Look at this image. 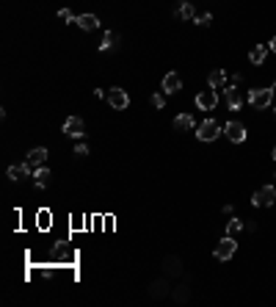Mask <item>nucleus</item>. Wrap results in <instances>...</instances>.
<instances>
[{"label":"nucleus","instance_id":"2","mask_svg":"<svg viewBox=\"0 0 276 307\" xmlns=\"http://www.w3.org/2000/svg\"><path fill=\"white\" fill-rule=\"evenodd\" d=\"M271 100H273V92H271V89H251V92H249V103L254 105L257 111L268 108V105H271Z\"/></svg>","mask_w":276,"mask_h":307},{"label":"nucleus","instance_id":"20","mask_svg":"<svg viewBox=\"0 0 276 307\" xmlns=\"http://www.w3.org/2000/svg\"><path fill=\"white\" fill-rule=\"evenodd\" d=\"M116 42H119V33L116 31H105V36H102V42H99V50H114L116 47Z\"/></svg>","mask_w":276,"mask_h":307},{"label":"nucleus","instance_id":"18","mask_svg":"<svg viewBox=\"0 0 276 307\" xmlns=\"http://www.w3.org/2000/svg\"><path fill=\"white\" fill-rule=\"evenodd\" d=\"M33 180H36V186H39V188H47V186H50V180H52L50 169H47V166L33 169Z\"/></svg>","mask_w":276,"mask_h":307},{"label":"nucleus","instance_id":"31","mask_svg":"<svg viewBox=\"0 0 276 307\" xmlns=\"http://www.w3.org/2000/svg\"><path fill=\"white\" fill-rule=\"evenodd\" d=\"M271 158H273V161H276V147H273V155H271Z\"/></svg>","mask_w":276,"mask_h":307},{"label":"nucleus","instance_id":"12","mask_svg":"<svg viewBox=\"0 0 276 307\" xmlns=\"http://www.w3.org/2000/svg\"><path fill=\"white\" fill-rule=\"evenodd\" d=\"M268 53H271V50H268V45H254L249 50V61L254 64V67H260V64L268 58Z\"/></svg>","mask_w":276,"mask_h":307},{"label":"nucleus","instance_id":"32","mask_svg":"<svg viewBox=\"0 0 276 307\" xmlns=\"http://www.w3.org/2000/svg\"><path fill=\"white\" fill-rule=\"evenodd\" d=\"M273 116H276V111H273Z\"/></svg>","mask_w":276,"mask_h":307},{"label":"nucleus","instance_id":"15","mask_svg":"<svg viewBox=\"0 0 276 307\" xmlns=\"http://www.w3.org/2000/svg\"><path fill=\"white\" fill-rule=\"evenodd\" d=\"M227 108L230 111H240V105H243V97H240V92H238V86H230L227 89Z\"/></svg>","mask_w":276,"mask_h":307},{"label":"nucleus","instance_id":"19","mask_svg":"<svg viewBox=\"0 0 276 307\" xmlns=\"http://www.w3.org/2000/svg\"><path fill=\"white\" fill-rule=\"evenodd\" d=\"M28 172H31V166H28V163H14V166H9V177L11 180H25L28 177Z\"/></svg>","mask_w":276,"mask_h":307},{"label":"nucleus","instance_id":"25","mask_svg":"<svg viewBox=\"0 0 276 307\" xmlns=\"http://www.w3.org/2000/svg\"><path fill=\"white\" fill-rule=\"evenodd\" d=\"M58 20H61V22H75L78 17H75L69 9H61V11H58Z\"/></svg>","mask_w":276,"mask_h":307},{"label":"nucleus","instance_id":"23","mask_svg":"<svg viewBox=\"0 0 276 307\" xmlns=\"http://www.w3.org/2000/svg\"><path fill=\"white\" fill-rule=\"evenodd\" d=\"M243 227H246V224L240 219H230V222H227V235H238Z\"/></svg>","mask_w":276,"mask_h":307},{"label":"nucleus","instance_id":"28","mask_svg":"<svg viewBox=\"0 0 276 307\" xmlns=\"http://www.w3.org/2000/svg\"><path fill=\"white\" fill-rule=\"evenodd\" d=\"M152 105H155V108H163V105H166V94H155V97H152Z\"/></svg>","mask_w":276,"mask_h":307},{"label":"nucleus","instance_id":"10","mask_svg":"<svg viewBox=\"0 0 276 307\" xmlns=\"http://www.w3.org/2000/svg\"><path fill=\"white\" fill-rule=\"evenodd\" d=\"M163 274H166V277H180V274H183V260L174 257V255L163 257Z\"/></svg>","mask_w":276,"mask_h":307},{"label":"nucleus","instance_id":"6","mask_svg":"<svg viewBox=\"0 0 276 307\" xmlns=\"http://www.w3.org/2000/svg\"><path fill=\"white\" fill-rule=\"evenodd\" d=\"M64 133L72 136V139H83V136H86V125H83V119H80V116H69V119L64 122Z\"/></svg>","mask_w":276,"mask_h":307},{"label":"nucleus","instance_id":"24","mask_svg":"<svg viewBox=\"0 0 276 307\" xmlns=\"http://www.w3.org/2000/svg\"><path fill=\"white\" fill-rule=\"evenodd\" d=\"M36 224H39V230L50 227V210H39V213H36Z\"/></svg>","mask_w":276,"mask_h":307},{"label":"nucleus","instance_id":"27","mask_svg":"<svg viewBox=\"0 0 276 307\" xmlns=\"http://www.w3.org/2000/svg\"><path fill=\"white\" fill-rule=\"evenodd\" d=\"M210 22H213V14H199L196 17V25H202V28L210 25Z\"/></svg>","mask_w":276,"mask_h":307},{"label":"nucleus","instance_id":"30","mask_svg":"<svg viewBox=\"0 0 276 307\" xmlns=\"http://www.w3.org/2000/svg\"><path fill=\"white\" fill-rule=\"evenodd\" d=\"M271 92H273V97H276V83H273V86H271Z\"/></svg>","mask_w":276,"mask_h":307},{"label":"nucleus","instance_id":"17","mask_svg":"<svg viewBox=\"0 0 276 307\" xmlns=\"http://www.w3.org/2000/svg\"><path fill=\"white\" fill-rule=\"evenodd\" d=\"M75 22H78V25L83 28V31H97V28H99V20H97V14H80L78 20H75Z\"/></svg>","mask_w":276,"mask_h":307},{"label":"nucleus","instance_id":"26","mask_svg":"<svg viewBox=\"0 0 276 307\" xmlns=\"http://www.w3.org/2000/svg\"><path fill=\"white\" fill-rule=\"evenodd\" d=\"M75 155H78V158H86V155H89V144L78 141V144H75Z\"/></svg>","mask_w":276,"mask_h":307},{"label":"nucleus","instance_id":"16","mask_svg":"<svg viewBox=\"0 0 276 307\" xmlns=\"http://www.w3.org/2000/svg\"><path fill=\"white\" fill-rule=\"evenodd\" d=\"M207 86L210 89H224L227 86V72L224 69H213V72L207 75Z\"/></svg>","mask_w":276,"mask_h":307},{"label":"nucleus","instance_id":"14","mask_svg":"<svg viewBox=\"0 0 276 307\" xmlns=\"http://www.w3.org/2000/svg\"><path fill=\"white\" fill-rule=\"evenodd\" d=\"M172 299L177 304H188V299H191V285H188V282H180L177 288H172Z\"/></svg>","mask_w":276,"mask_h":307},{"label":"nucleus","instance_id":"7","mask_svg":"<svg viewBox=\"0 0 276 307\" xmlns=\"http://www.w3.org/2000/svg\"><path fill=\"white\" fill-rule=\"evenodd\" d=\"M224 136L230 141H235V144H240V141H246V125L243 122H227V127H224Z\"/></svg>","mask_w":276,"mask_h":307},{"label":"nucleus","instance_id":"5","mask_svg":"<svg viewBox=\"0 0 276 307\" xmlns=\"http://www.w3.org/2000/svg\"><path fill=\"white\" fill-rule=\"evenodd\" d=\"M196 136H199V141H215L221 136V127H218V122L215 119H207V122H202V125L196 127Z\"/></svg>","mask_w":276,"mask_h":307},{"label":"nucleus","instance_id":"3","mask_svg":"<svg viewBox=\"0 0 276 307\" xmlns=\"http://www.w3.org/2000/svg\"><path fill=\"white\" fill-rule=\"evenodd\" d=\"M276 202V186H262L260 191H254V197H251V205H257V208H268V205Z\"/></svg>","mask_w":276,"mask_h":307},{"label":"nucleus","instance_id":"11","mask_svg":"<svg viewBox=\"0 0 276 307\" xmlns=\"http://www.w3.org/2000/svg\"><path fill=\"white\" fill-rule=\"evenodd\" d=\"M169 293H172V288H169V280L166 277H160V280H155L149 285V296L152 299H163V296H169Z\"/></svg>","mask_w":276,"mask_h":307},{"label":"nucleus","instance_id":"4","mask_svg":"<svg viewBox=\"0 0 276 307\" xmlns=\"http://www.w3.org/2000/svg\"><path fill=\"white\" fill-rule=\"evenodd\" d=\"M215 105H218V94H215V89H204V92L196 94V108L199 111H215Z\"/></svg>","mask_w":276,"mask_h":307},{"label":"nucleus","instance_id":"22","mask_svg":"<svg viewBox=\"0 0 276 307\" xmlns=\"http://www.w3.org/2000/svg\"><path fill=\"white\" fill-rule=\"evenodd\" d=\"M177 17L180 20H193V6L191 3H180L177 6Z\"/></svg>","mask_w":276,"mask_h":307},{"label":"nucleus","instance_id":"9","mask_svg":"<svg viewBox=\"0 0 276 307\" xmlns=\"http://www.w3.org/2000/svg\"><path fill=\"white\" fill-rule=\"evenodd\" d=\"M44 161H47V150H44V147H33V150L25 155V163H28L31 169L44 166Z\"/></svg>","mask_w":276,"mask_h":307},{"label":"nucleus","instance_id":"29","mask_svg":"<svg viewBox=\"0 0 276 307\" xmlns=\"http://www.w3.org/2000/svg\"><path fill=\"white\" fill-rule=\"evenodd\" d=\"M268 50H271V53H276V36L271 39V45H268Z\"/></svg>","mask_w":276,"mask_h":307},{"label":"nucleus","instance_id":"13","mask_svg":"<svg viewBox=\"0 0 276 307\" xmlns=\"http://www.w3.org/2000/svg\"><path fill=\"white\" fill-rule=\"evenodd\" d=\"M183 89V78H180L177 72H169L166 78H163V92L166 94H174V92H180Z\"/></svg>","mask_w":276,"mask_h":307},{"label":"nucleus","instance_id":"21","mask_svg":"<svg viewBox=\"0 0 276 307\" xmlns=\"http://www.w3.org/2000/svg\"><path fill=\"white\" fill-rule=\"evenodd\" d=\"M191 127H193V116L191 114H180L177 119H174V130L185 133V130H191Z\"/></svg>","mask_w":276,"mask_h":307},{"label":"nucleus","instance_id":"1","mask_svg":"<svg viewBox=\"0 0 276 307\" xmlns=\"http://www.w3.org/2000/svg\"><path fill=\"white\" fill-rule=\"evenodd\" d=\"M235 252H238V241H235V235H224V238L215 244V260H230Z\"/></svg>","mask_w":276,"mask_h":307},{"label":"nucleus","instance_id":"8","mask_svg":"<svg viewBox=\"0 0 276 307\" xmlns=\"http://www.w3.org/2000/svg\"><path fill=\"white\" fill-rule=\"evenodd\" d=\"M108 103H111V108L125 111L127 105H130V97H127L125 89H111V92H108Z\"/></svg>","mask_w":276,"mask_h":307}]
</instances>
